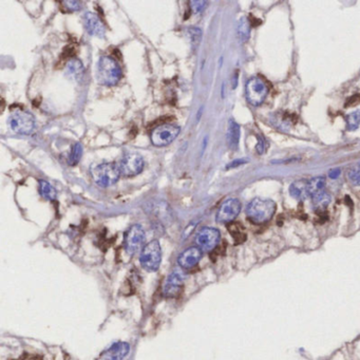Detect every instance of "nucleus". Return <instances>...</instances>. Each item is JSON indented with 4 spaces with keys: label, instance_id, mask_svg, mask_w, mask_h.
Here are the masks:
<instances>
[{
    "label": "nucleus",
    "instance_id": "15",
    "mask_svg": "<svg viewBox=\"0 0 360 360\" xmlns=\"http://www.w3.org/2000/svg\"><path fill=\"white\" fill-rule=\"evenodd\" d=\"M240 134L241 132H240L239 124L233 120H230L228 122L226 140H227V145L231 150H236L238 148L240 142Z\"/></svg>",
    "mask_w": 360,
    "mask_h": 360
},
{
    "label": "nucleus",
    "instance_id": "5",
    "mask_svg": "<svg viewBox=\"0 0 360 360\" xmlns=\"http://www.w3.org/2000/svg\"><path fill=\"white\" fill-rule=\"evenodd\" d=\"M181 132V128L175 124H162L150 133V141L152 145L157 147H165L172 144Z\"/></svg>",
    "mask_w": 360,
    "mask_h": 360
},
{
    "label": "nucleus",
    "instance_id": "31",
    "mask_svg": "<svg viewBox=\"0 0 360 360\" xmlns=\"http://www.w3.org/2000/svg\"><path fill=\"white\" fill-rule=\"evenodd\" d=\"M264 149H265L264 140L262 138H259L258 143H257V146H256V150H257V152L259 155H262L264 152Z\"/></svg>",
    "mask_w": 360,
    "mask_h": 360
},
{
    "label": "nucleus",
    "instance_id": "24",
    "mask_svg": "<svg viewBox=\"0 0 360 360\" xmlns=\"http://www.w3.org/2000/svg\"><path fill=\"white\" fill-rule=\"evenodd\" d=\"M83 156V146L80 143H75L73 147L71 149L70 156L68 159V163L71 166H75L76 164H78V162L82 159Z\"/></svg>",
    "mask_w": 360,
    "mask_h": 360
},
{
    "label": "nucleus",
    "instance_id": "27",
    "mask_svg": "<svg viewBox=\"0 0 360 360\" xmlns=\"http://www.w3.org/2000/svg\"><path fill=\"white\" fill-rule=\"evenodd\" d=\"M189 4H190V8H191V12L193 14H200L202 13L205 8L207 7V4H208V2L207 1H202V0H200V1H197V0H194V1H190L189 2Z\"/></svg>",
    "mask_w": 360,
    "mask_h": 360
},
{
    "label": "nucleus",
    "instance_id": "1",
    "mask_svg": "<svg viewBox=\"0 0 360 360\" xmlns=\"http://www.w3.org/2000/svg\"><path fill=\"white\" fill-rule=\"evenodd\" d=\"M96 78L97 82L103 86H115L122 78V69L119 62L112 56H102L97 62Z\"/></svg>",
    "mask_w": 360,
    "mask_h": 360
},
{
    "label": "nucleus",
    "instance_id": "23",
    "mask_svg": "<svg viewBox=\"0 0 360 360\" xmlns=\"http://www.w3.org/2000/svg\"><path fill=\"white\" fill-rule=\"evenodd\" d=\"M238 35L242 42H245L250 37V22L246 17H242L238 23Z\"/></svg>",
    "mask_w": 360,
    "mask_h": 360
},
{
    "label": "nucleus",
    "instance_id": "12",
    "mask_svg": "<svg viewBox=\"0 0 360 360\" xmlns=\"http://www.w3.org/2000/svg\"><path fill=\"white\" fill-rule=\"evenodd\" d=\"M84 25L86 31L95 37L104 38L106 35V25L95 13L87 12L84 15Z\"/></svg>",
    "mask_w": 360,
    "mask_h": 360
},
{
    "label": "nucleus",
    "instance_id": "14",
    "mask_svg": "<svg viewBox=\"0 0 360 360\" xmlns=\"http://www.w3.org/2000/svg\"><path fill=\"white\" fill-rule=\"evenodd\" d=\"M203 256V251L196 246H191L185 249L179 256L178 263L183 269H191L197 265Z\"/></svg>",
    "mask_w": 360,
    "mask_h": 360
},
{
    "label": "nucleus",
    "instance_id": "22",
    "mask_svg": "<svg viewBox=\"0 0 360 360\" xmlns=\"http://www.w3.org/2000/svg\"><path fill=\"white\" fill-rule=\"evenodd\" d=\"M67 72L68 74L75 79H78L84 73V67L82 61L77 58H73L69 60L67 64Z\"/></svg>",
    "mask_w": 360,
    "mask_h": 360
},
{
    "label": "nucleus",
    "instance_id": "10",
    "mask_svg": "<svg viewBox=\"0 0 360 360\" xmlns=\"http://www.w3.org/2000/svg\"><path fill=\"white\" fill-rule=\"evenodd\" d=\"M221 233L217 228L203 227L195 237L196 245L202 251L210 253L219 245Z\"/></svg>",
    "mask_w": 360,
    "mask_h": 360
},
{
    "label": "nucleus",
    "instance_id": "30",
    "mask_svg": "<svg viewBox=\"0 0 360 360\" xmlns=\"http://www.w3.org/2000/svg\"><path fill=\"white\" fill-rule=\"evenodd\" d=\"M246 163H247L246 160H244V159H239V160H236V161L231 162L230 164H228V165H227V169L236 168V167H239V166H241V165H243V164H246Z\"/></svg>",
    "mask_w": 360,
    "mask_h": 360
},
{
    "label": "nucleus",
    "instance_id": "6",
    "mask_svg": "<svg viewBox=\"0 0 360 360\" xmlns=\"http://www.w3.org/2000/svg\"><path fill=\"white\" fill-rule=\"evenodd\" d=\"M35 119L34 116L25 110L16 109L14 110L10 118H8V126L10 128L18 134L28 136L31 134L35 128Z\"/></svg>",
    "mask_w": 360,
    "mask_h": 360
},
{
    "label": "nucleus",
    "instance_id": "32",
    "mask_svg": "<svg viewBox=\"0 0 360 360\" xmlns=\"http://www.w3.org/2000/svg\"><path fill=\"white\" fill-rule=\"evenodd\" d=\"M341 175V170L339 168H334V169H331L329 172V177L331 179H337L339 178V176Z\"/></svg>",
    "mask_w": 360,
    "mask_h": 360
},
{
    "label": "nucleus",
    "instance_id": "29",
    "mask_svg": "<svg viewBox=\"0 0 360 360\" xmlns=\"http://www.w3.org/2000/svg\"><path fill=\"white\" fill-rule=\"evenodd\" d=\"M188 34H189V37H190V40L192 41V44H194V47H196L197 43L200 42L201 37H202L201 30L197 28H190V29H188Z\"/></svg>",
    "mask_w": 360,
    "mask_h": 360
},
{
    "label": "nucleus",
    "instance_id": "13",
    "mask_svg": "<svg viewBox=\"0 0 360 360\" xmlns=\"http://www.w3.org/2000/svg\"><path fill=\"white\" fill-rule=\"evenodd\" d=\"M184 287V279L180 272L170 274L164 285V296L167 298H178Z\"/></svg>",
    "mask_w": 360,
    "mask_h": 360
},
{
    "label": "nucleus",
    "instance_id": "25",
    "mask_svg": "<svg viewBox=\"0 0 360 360\" xmlns=\"http://www.w3.org/2000/svg\"><path fill=\"white\" fill-rule=\"evenodd\" d=\"M346 121L349 130L351 131L358 130L360 128V110L348 114Z\"/></svg>",
    "mask_w": 360,
    "mask_h": 360
},
{
    "label": "nucleus",
    "instance_id": "7",
    "mask_svg": "<svg viewBox=\"0 0 360 360\" xmlns=\"http://www.w3.org/2000/svg\"><path fill=\"white\" fill-rule=\"evenodd\" d=\"M146 233L139 224H134L125 232L124 247L129 255L138 254L145 246Z\"/></svg>",
    "mask_w": 360,
    "mask_h": 360
},
{
    "label": "nucleus",
    "instance_id": "16",
    "mask_svg": "<svg viewBox=\"0 0 360 360\" xmlns=\"http://www.w3.org/2000/svg\"><path fill=\"white\" fill-rule=\"evenodd\" d=\"M130 351V346L127 343H120L114 344L109 351H108V356L110 360H123L126 356L128 355Z\"/></svg>",
    "mask_w": 360,
    "mask_h": 360
},
{
    "label": "nucleus",
    "instance_id": "19",
    "mask_svg": "<svg viewBox=\"0 0 360 360\" xmlns=\"http://www.w3.org/2000/svg\"><path fill=\"white\" fill-rule=\"evenodd\" d=\"M227 229L237 244H239V243H243L246 240L245 229L242 226V224L237 222H231L227 224Z\"/></svg>",
    "mask_w": 360,
    "mask_h": 360
},
{
    "label": "nucleus",
    "instance_id": "17",
    "mask_svg": "<svg viewBox=\"0 0 360 360\" xmlns=\"http://www.w3.org/2000/svg\"><path fill=\"white\" fill-rule=\"evenodd\" d=\"M290 194L296 200L303 201L310 196L308 191V181H296L290 186Z\"/></svg>",
    "mask_w": 360,
    "mask_h": 360
},
{
    "label": "nucleus",
    "instance_id": "21",
    "mask_svg": "<svg viewBox=\"0 0 360 360\" xmlns=\"http://www.w3.org/2000/svg\"><path fill=\"white\" fill-rule=\"evenodd\" d=\"M312 201L315 210L323 211L331 203V195L326 191H322L316 195L312 196Z\"/></svg>",
    "mask_w": 360,
    "mask_h": 360
},
{
    "label": "nucleus",
    "instance_id": "3",
    "mask_svg": "<svg viewBox=\"0 0 360 360\" xmlns=\"http://www.w3.org/2000/svg\"><path fill=\"white\" fill-rule=\"evenodd\" d=\"M92 180L100 187H110L119 181L121 170L119 164L101 163L91 167L90 170Z\"/></svg>",
    "mask_w": 360,
    "mask_h": 360
},
{
    "label": "nucleus",
    "instance_id": "28",
    "mask_svg": "<svg viewBox=\"0 0 360 360\" xmlns=\"http://www.w3.org/2000/svg\"><path fill=\"white\" fill-rule=\"evenodd\" d=\"M62 6H64L68 12H76L82 8V3L75 0H68V1H61Z\"/></svg>",
    "mask_w": 360,
    "mask_h": 360
},
{
    "label": "nucleus",
    "instance_id": "18",
    "mask_svg": "<svg viewBox=\"0 0 360 360\" xmlns=\"http://www.w3.org/2000/svg\"><path fill=\"white\" fill-rule=\"evenodd\" d=\"M326 187V178L325 177H315L308 181V191L310 196L316 195L322 191H325Z\"/></svg>",
    "mask_w": 360,
    "mask_h": 360
},
{
    "label": "nucleus",
    "instance_id": "4",
    "mask_svg": "<svg viewBox=\"0 0 360 360\" xmlns=\"http://www.w3.org/2000/svg\"><path fill=\"white\" fill-rule=\"evenodd\" d=\"M141 265L148 272H157L162 262V247L158 240H152L144 246L140 255Z\"/></svg>",
    "mask_w": 360,
    "mask_h": 360
},
{
    "label": "nucleus",
    "instance_id": "11",
    "mask_svg": "<svg viewBox=\"0 0 360 360\" xmlns=\"http://www.w3.org/2000/svg\"><path fill=\"white\" fill-rule=\"evenodd\" d=\"M241 208L242 204L238 199H235V197L227 199L221 204L217 215H215V220L221 224H229L236 220L241 212Z\"/></svg>",
    "mask_w": 360,
    "mask_h": 360
},
{
    "label": "nucleus",
    "instance_id": "9",
    "mask_svg": "<svg viewBox=\"0 0 360 360\" xmlns=\"http://www.w3.org/2000/svg\"><path fill=\"white\" fill-rule=\"evenodd\" d=\"M144 166H145V162H144L143 157L138 152L133 151L126 154L119 164L122 176L127 178L140 175L143 172Z\"/></svg>",
    "mask_w": 360,
    "mask_h": 360
},
{
    "label": "nucleus",
    "instance_id": "8",
    "mask_svg": "<svg viewBox=\"0 0 360 360\" xmlns=\"http://www.w3.org/2000/svg\"><path fill=\"white\" fill-rule=\"evenodd\" d=\"M246 100L251 105L258 107L262 104L268 94V87L266 83L258 77L250 78L245 87Z\"/></svg>",
    "mask_w": 360,
    "mask_h": 360
},
{
    "label": "nucleus",
    "instance_id": "20",
    "mask_svg": "<svg viewBox=\"0 0 360 360\" xmlns=\"http://www.w3.org/2000/svg\"><path fill=\"white\" fill-rule=\"evenodd\" d=\"M38 190L40 195L48 201H53L56 199V190L49 182L44 181V180H39L38 181Z\"/></svg>",
    "mask_w": 360,
    "mask_h": 360
},
{
    "label": "nucleus",
    "instance_id": "26",
    "mask_svg": "<svg viewBox=\"0 0 360 360\" xmlns=\"http://www.w3.org/2000/svg\"><path fill=\"white\" fill-rule=\"evenodd\" d=\"M348 178L353 185L360 186V165H356L351 168L348 173Z\"/></svg>",
    "mask_w": 360,
    "mask_h": 360
},
{
    "label": "nucleus",
    "instance_id": "2",
    "mask_svg": "<svg viewBox=\"0 0 360 360\" xmlns=\"http://www.w3.org/2000/svg\"><path fill=\"white\" fill-rule=\"evenodd\" d=\"M276 212V203L273 200L256 197L246 207L247 219L254 224H264L271 221Z\"/></svg>",
    "mask_w": 360,
    "mask_h": 360
}]
</instances>
